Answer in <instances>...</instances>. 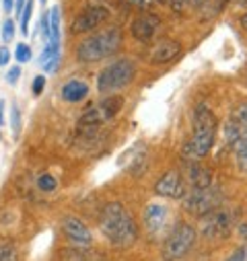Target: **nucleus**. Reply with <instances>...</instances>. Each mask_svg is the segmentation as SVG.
I'll list each match as a JSON object with an SVG mask.
<instances>
[{"mask_svg":"<svg viewBox=\"0 0 247 261\" xmlns=\"http://www.w3.org/2000/svg\"><path fill=\"white\" fill-rule=\"evenodd\" d=\"M218 206H220V191L210 185L194 189L192 193H188L183 198V210L198 214V216H204V214L216 210Z\"/></svg>","mask_w":247,"mask_h":261,"instance_id":"6","label":"nucleus"},{"mask_svg":"<svg viewBox=\"0 0 247 261\" xmlns=\"http://www.w3.org/2000/svg\"><path fill=\"white\" fill-rule=\"evenodd\" d=\"M216 136V117L202 103L194 111V136L185 144V154L192 159H202L210 152Z\"/></svg>","mask_w":247,"mask_h":261,"instance_id":"2","label":"nucleus"},{"mask_svg":"<svg viewBox=\"0 0 247 261\" xmlns=\"http://www.w3.org/2000/svg\"><path fill=\"white\" fill-rule=\"evenodd\" d=\"M235 3H245V0H235Z\"/></svg>","mask_w":247,"mask_h":261,"instance_id":"38","label":"nucleus"},{"mask_svg":"<svg viewBox=\"0 0 247 261\" xmlns=\"http://www.w3.org/2000/svg\"><path fill=\"white\" fill-rule=\"evenodd\" d=\"M167 3H169L175 11H183V9H185V5H188V0H167Z\"/></svg>","mask_w":247,"mask_h":261,"instance_id":"31","label":"nucleus"},{"mask_svg":"<svg viewBox=\"0 0 247 261\" xmlns=\"http://www.w3.org/2000/svg\"><path fill=\"white\" fill-rule=\"evenodd\" d=\"M190 181H192V187H194V189L208 187V185L212 183V173H210L206 167L192 165V171H190Z\"/></svg>","mask_w":247,"mask_h":261,"instance_id":"16","label":"nucleus"},{"mask_svg":"<svg viewBox=\"0 0 247 261\" xmlns=\"http://www.w3.org/2000/svg\"><path fill=\"white\" fill-rule=\"evenodd\" d=\"M126 5L136 7V9H151L155 5V0H124Z\"/></svg>","mask_w":247,"mask_h":261,"instance_id":"27","label":"nucleus"},{"mask_svg":"<svg viewBox=\"0 0 247 261\" xmlns=\"http://www.w3.org/2000/svg\"><path fill=\"white\" fill-rule=\"evenodd\" d=\"M0 261H19V253L13 245H0Z\"/></svg>","mask_w":247,"mask_h":261,"instance_id":"21","label":"nucleus"},{"mask_svg":"<svg viewBox=\"0 0 247 261\" xmlns=\"http://www.w3.org/2000/svg\"><path fill=\"white\" fill-rule=\"evenodd\" d=\"M194 243H196V230L188 222H177V226L171 230V234L163 245V257L167 261L181 259L194 247Z\"/></svg>","mask_w":247,"mask_h":261,"instance_id":"5","label":"nucleus"},{"mask_svg":"<svg viewBox=\"0 0 247 261\" xmlns=\"http://www.w3.org/2000/svg\"><path fill=\"white\" fill-rule=\"evenodd\" d=\"M62 261H89L87 253H81V247H70L62 255Z\"/></svg>","mask_w":247,"mask_h":261,"instance_id":"19","label":"nucleus"},{"mask_svg":"<svg viewBox=\"0 0 247 261\" xmlns=\"http://www.w3.org/2000/svg\"><path fill=\"white\" fill-rule=\"evenodd\" d=\"M167 220V208L161 204H149L144 210V224L151 232H159L165 226Z\"/></svg>","mask_w":247,"mask_h":261,"instance_id":"14","label":"nucleus"},{"mask_svg":"<svg viewBox=\"0 0 247 261\" xmlns=\"http://www.w3.org/2000/svg\"><path fill=\"white\" fill-rule=\"evenodd\" d=\"M188 3H192L194 7H200V5H204V3H206V0H188Z\"/></svg>","mask_w":247,"mask_h":261,"instance_id":"35","label":"nucleus"},{"mask_svg":"<svg viewBox=\"0 0 247 261\" xmlns=\"http://www.w3.org/2000/svg\"><path fill=\"white\" fill-rule=\"evenodd\" d=\"M89 95V85L83 81H68L62 87V99L66 103H81Z\"/></svg>","mask_w":247,"mask_h":261,"instance_id":"15","label":"nucleus"},{"mask_svg":"<svg viewBox=\"0 0 247 261\" xmlns=\"http://www.w3.org/2000/svg\"><path fill=\"white\" fill-rule=\"evenodd\" d=\"M231 230V214L225 210H212L202 220V232L208 239H220L227 237Z\"/></svg>","mask_w":247,"mask_h":261,"instance_id":"8","label":"nucleus"},{"mask_svg":"<svg viewBox=\"0 0 247 261\" xmlns=\"http://www.w3.org/2000/svg\"><path fill=\"white\" fill-rule=\"evenodd\" d=\"M227 261H247V247H239Z\"/></svg>","mask_w":247,"mask_h":261,"instance_id":"28","label":"nucleus"},{"mask_svg":"<svg viewBox=\"0 0 247 261\" xmlns=\"http://www.w3.org/2000/svg\"><path fill=\"white\" fill-rule=\"evenodd\" d=\"M43 89H45V79H43V76H35V79H33V87H31L33 95L39 97V95L43 93Z\"/></svg>","mask_w":247,"mask_h":261,"instance_id":"26","label":"nucleus"},{"mask_svg":"<svg viewBox=\"0 0 247 261\" xmlns=\"http://www.w3.org/2000/svg\"><path fill=\"white\" fill-rule=\"evenodd\" d=\"M233 148H235V154H237V167H239L243 173H247V134H243V136L233 144Z\"/></svg>","mask_w":247,"mask_h":261,"instance_id":"17","label":"nucleus"},{"mask_svg":"<svg viewBox=\"0 0 247 261\" xmlns=\"http://www.w3.org/2000/svg\"><path fill=\"white\" fill-rule=\"evenodd\" d=\"M19 76H21V68H19V66L9 68V72H7V81H9V85H15V83L19 81Z\"/></svg>","mask_w":247,"mask_h":261,"instance_id":"29","label":"nucleus"},{"mask_svg":"<svg viewBox=\"0 0 247 261\" xmlns=\"http://www.w3.org/2000/svg\"><path fill=\"white\" fill-rule=\"evenodd\" d=\"M134 74H136V68H134L132 60H117L101 70V74L97 79V89L103 95L119 91L134 81Z\"/></svg>","mask_w":247,"mask_h":261,"instance_id":"4","label":"nucleus"},{"mask_svg":"<svg viewBox=\"0 0 247 261\" xmlns=\"http://www.w3.org/2000/svg\"><path fill=\"white\" fill-rule=\"evenodd\" d=\"M181 51V45L173 39H161L155 47H153V54H151V60L157 62V64H163V62H171L175 56H179Z\"/></svg>","mask_w":247,"mask_h":261,"instance_id":"13","label":"nucleus"},{"mask_svg":"<svg viewBox=\"0 0 247 261\" xmlns=\"http://www.w3.org/2000/svg\"><path fill=\"white\" fill-rule=\"evenodd\" d=\"M155 191L163 198H183V181H181V175L179 171L171 169L167 171L155 185Z\"/></svg>","mask_w":247,"mask_h":261,"instance_id":"11","label":"nucleus"},{"mask_svg":"<svg viewBox=\"0 0 247 261\" xmlns=\"http://www.w3.org/2000/svg\"><path fill=\"white\" fill-rule=\"evenodd\" d=\"M107 17H109V11L105 7H89L77 17V21L72 23L70 29H72V33H87V31L99 27Z\"/></svg>","mask_w":247,"mask_h":261,"instance_id":"9","label":"nucleus"},{"mask_svg":"<svg viewBox=\"0 0 247 261\" xmlns=\"http://www.w3.org/2000/svg\"><path fill=\"white\" fill-rule=\"evenodd\" d=\"M37 185H39V189H41V191H54V189H56V185H58V181H56L52 175H47V173H45V175H41V177H39Z\"/></svg>","mask_w":247,"mask_h":261,"instance_id":"24","label":"nucleus"},{"mask_svg":"<svg viewBox=\"0 0 247 261\" xmlns=\"http://www.w3.org/2000/svg\"><path fill=\"white\" fill-rule=\"evenodd\" d=\"M31 15H33V0H27L21 15H19V21H21V33L23 35H29V21H31Z\"/></svg>","mask_w":247,"mask_h":261,"instance_id":"18","label":"nucleus"},{"mask_svg":"<svg viewBox=\"0 0 247 261\" xmlns=\"http://www.w3.org/2000/svg\"><path fill=\"white\" fill-rule=\"evenodd\" d=\"M241 23H243V27H245V31H247V15L241 19Z\"/></svg>","mask_w":247,"mask_h":261,"instance_id":"36","label":"nucleus"},{"mask_svg":"<svg viewBox=\"0 0 247 261\" xmlns=\"http://www.w3.org/2000/svg\"><path fill=\"white\" fill-rule=\"evenodd\" d=\"M3 9L7 15H11L15 11V0H3Z\"/></svg>","mask_w":247,"mask_h":261,"instance_id":"32","label":"nucleus"},{"mask_svg":"<svg viewBox=\"0 0 247 261\" xmlns=\"http://www.w3.org/2000/svg\"><path fill=\"white\" fill-rule=\"evenodd\" d=\"M124 105V99L121 97H109V99H103L101 103L93 105L91 109H87L81 119H79V125L81 127H97L105 121H109L111 117L117 115V111L121 109Z\"/></svg>","mask_w":247,"mask_h":261,"instance_id":"7","label":"nucleus"},{"mask_svg":"<svg viewBox=\"0 0 247 261\" xmlns=\"http://www.w3.org/2000/svg\"><path fill=\"white\" fill-rule=\"evenodd\" d=\"M39 3H41V5H45V3H47V0H39Z\"/></svg>","mask_w":247,"mask_h":261,"instance_id":"37","label":"nucleus"},{"mask_svg":"<svg viewBox=\"0 0 247 261\" xmlns=\"http://www.w3.org/2000/svg\"><path fill=\"white\" fill-rule=\"evenodd\" d=\"M121 45V33L117 27H111V29H105V31H99L91 37H87L79 49H77V56L81 62H99L111 54H115Z\"/></svg>","mask_w":247,"mask_h":261,"instance_id":"3","label":"nucleus"},{"mask_svg":"<svg viewBox=\"0 0 247 261\" xmlns=\"http://www.w3.org/2000/svg\"><path fill=\"white\" fill-rule=\"evenodd\" d=\"M163 3H165V0H163Z\"/></svg>","mask_w":247,"mask_h":261,"instance_id":"39","label":"nucleus"},{"mask_svg":"<svg viewBox=\"0 0 247 261\" xmlns=\"http://www.w3.org/2000/svg\"><path fill=\"white\" fill-rule=\"evenodd\" d=\"M13 37H15V21L7 19L3 23V39L5 41H13Z\"/></svg>","mask_w":247,"mask_h":261,"instance_id":"25","label":"nucleus"},{"mask_svg":"<svg viewBox=\"0 0 247 261\" xmlns=\"http://www.w3.org/2000/svg\"><path fill=\"white\" fill-rule=\"evenodd\" d=\"M233 123H237L241 129H247V103H243L235 113H233Z\"/></svg>","mask_w":247,"mask_h":261,"instance_id":"20","label":"nucleus"},{"mask_svg":"<svg viewBox=\"0 0 247 261\" xmlns=\"http://www.w3.org/2000/svg\"><path fill=\"white\" fill-rule=\"evenodd\" d=\"M99 224H101V232L107 237V241L119 249L130 247L138 237V228H136L134 218L117 202L107 204L103 208Z\"/></svg>","mask_w":247,"mask_h":261,"instance_id":"1","label":"nucleus"},{"mask_svg":"<svg viewBox=\"0 0 247 261\" xmlns=\"http://www.w3.org/2000/svg\"><path fill=\"white\" fill-rule=\"evenodd\" d=\"M62 230H64V234L75 245H89L93 241V234H91L89 226L77 216H66L64 220H62Z\"/></svg>","mask_w":247,"mask_h":261,"instance_id":"10","label":"nucleus"},{"mask_svg":"<svg viewBox=\"0 0 247 261\" xmlns=\"http://www.w3.org/2000/svg\"><path fill=\"white\" fill-rule=\"evenodd\" d=\"M11 62V51L9 47H0V66H7Z\"/></svg>","mask_w":247,"mask_h":261,"instance_id":"30","label":"nucleus"},{"mask_svg":"<svg viewBox=\"0 0 247 261\" xmlns=\"http://www.w3.org/2000/svg\"><path fill=\"white\" fill-rule=\"evenodd\" d=\"M23 7H25V0H15V11L21 15V11H23Z\"/></svg>","mask_w":247,"mask_h":261,"instance_id":"33","label":"nucleus"},{"mask_svg":"<svg viewBox=\"0 0 247 261\" xmlns=\"http://www.w3.org/2000/svg\"><path fill=\"white\" fill-rule=\"evenodd\" d=\"M157 27H159V19L155 15H140L132 23V35L140 41H151L157 33Z\"/></svg>","mask_w":247,"mask_h":261,"instance_id":"12","label":"nucleus"},{"mask_svg":"<svg viewBox=\"0 0 247 261\" xmlns=\"http://www.w3.org/2000/svg\"><path fill=\"white\" fill-rule=\"evenodd\" d=\"M15 56H17V62H19V64H27V62L31 60V47H29L27 43H19Z\"/></svg>","mask_w":247,"mask_h":261,"instance_id":"23","label":"nucleus"},{"mask_svg":"<svg viewBox=\"0 0 247 261\" xmlns=\"http://www.w3.org/2000/svg\"><path fill=\"white\" fill-rule=\"evenodd\" d=\"M5 123V103L0 101V125Z\"/></svg>","mask_w":247,"mask_h":261,"instance_id":"34","label":"nucleus"},{"mask_svg":"<svg viewBox=\"0 0 247 261\" xmlns=\"http://www.w3.org/2000/svg\"><path fill=\"white\" fill-rule=\"evenodd\" d=\"M11 123H13V132H15V136H19V132H21V109H19V105H11Z\"/></svg>","mask_w":247,"mask_h":261,"instance_id":"22","label":"nucleus"}]
</instances>
